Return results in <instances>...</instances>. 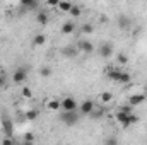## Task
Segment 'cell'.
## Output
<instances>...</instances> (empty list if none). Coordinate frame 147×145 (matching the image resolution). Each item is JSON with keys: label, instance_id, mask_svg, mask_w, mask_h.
<instances>
[{"label": "cell", "instance_id": "6da1fadb", "mask_svg": "<svg viewBox=\"0 0 147 145\" xmlns=\"http://www.w3.org/2000/svg\"><path fill=\"white\" fill-rule=\"evenodd\" d=\"M79 118H80V113L79 111H62L60 113V121L65 123L67 126H74L79 123Z\"/></svg>", "mask_w": 147, "mask_h": 145}, {"label": "cell", "instance_id": "7a4b0ae2", "mask_svg": "<svg viewBox=\"0 0 147 145\" xmlns=\"http://www.w3.org/2000/svg\"><path fill=\"white\" fill-rule=\"evenodd\" d=\"M60 109L62 111H79V104H77V101L74 97L67 96V97H63L60 101Z\"/></svg>", "mask_w": 147, "mask_h": 145}, {"label": "cell", "instance_id": "3957f363", "mask_svg": "<svg viewBox=\"0 0 147 145\" xmlns=\"http://www.w3.org/2000/svg\"><path fill=\"white\" fill-rule=\"evenodd\" d=\"M26 77H28V70L24 68V67H19L14 75H12V82H16V84H21V82H24L26 80Z\"/></svg>", "mask_w": 147, "mask_h": 145}, {"label": "cell", "instance_id": "277c9868", "mask_svg": "<svg viewBox=\"0 0 147 145\" xmlns=\"http://www.w3.org/2000/svg\"><path fill=\"white\" fill-rule=\"evenodd\" d=\"M146 99L147 97L144 96V94H134V96H128V106H130V108H135V106L142 104Z\"/></svg>", "mask_w": 147, "mask_h": 145}, {"label": "cell", "instance_id": "5b68a950", "mask_svg": "<svg viewBox=\"0 0 147 145\" xmlns=\"http://www.w3.org/2000/svg\"><path fill=\"white\" fill-rule=\"evenodd\" d=\"M94 109H96V106H94L92 101H84V103L79 106V113H80V114H91Z\"/></svg>", "mask_w": 147, "mask_h": 145}, {"label": "cell", "instance_id": "8992f818", "mask_svg": "<svg viewBox=\"0 0 147 145\" xmlns=\"http://www.w3.org/2000/svg\"><path fill=\"white\" fill-rule=\"evenodd\" d=\"M99 55H101L103 58H110L111 55H113V46H111L110 43H103V44L99 46Z\"/></svg>", "mask_w": 147, "mask_h": 145}, {"label": "cell", "instance_id": "52a82bcc", "mask_svg": "<svg viewBox=\"0 0 147 145\" xmlns=\"http://www.w3.org/2000/svg\"><path fill=\"white\" fill-rule=\"evenodd\" d=\"M79 48H80L84 53H87V55H91V53L94 51V46H92L91 41H79Z\"/></svg>", "mask_w": 147, "mask_h": 145}, {"label": "cell", "instance_id": "ba28073f", "mask_svg": "<svg viewBox=\"0 0 147 145\" xmlns=\"http://www.w3.org/2000/svg\"><path fill=\"white\" fill-rule=\"evenodd\" d=\"M128 116H130V114H127V113H121V111H118L115 118H116V121H118V123H121L123 126H128V125H130V123H128Z\"/></svg>", "mask_w": 147, "mask_h": 145}, {"label": "cell", "instance_id": "9c48e42d", "mask_svg": "<svg viewBox=\"0 0 147 145\" xmlns=\"http://www.w3.org/2000/svg\"><path fill=\"white\" fill-rule=\"evenodd\" d=\"M74 29H75V24H74L72 21H69V22H65V24L62 26V33H63V34H72Z\"/></svg>", "mask_w": 147, "mask_h": 145}, {"label": "cell", "instance_id": "30bf717a", "mask_svg": "<svg viewBox=\"0 0 147 145\" xmlns=\"http://www.w3.org/2000/svg\"><path fill=\"white\" fill-rule=\"evenodd\" d=\"M2 126H3L5 137H9V138H10V137H12V123H10L9 119H3V125H2Z\"/></svg>", "mask_w": 147, "mask_h": 145}, {"label": "cell", "instance_id": "8fae6325", "mask_svg": "<svg viewBox=\"0 0 147 145\" xmlns=\"http://www.w3.org/2000/svg\"><path fill=\"white\" fill-rule=\"evenodd\" d=\"M46 109H50V111H58V109H60V101H57V99L48 101V103H46Z\"/></svg>", "mask_w": 147, "mask_h": 145}, {"label": "cell", "instance_id": "7c38bea8", "mask_svg": "<svg viewBox=\"0 0 147 145\" xmlns=\"http://www.w3.org/2000/svg\"><path fill=\"white\" fill-rule=\"evenodd\" d=\"M21 3H22L26 9H38V7H39V2H38V0H22Z\"/></svg>", "mask_w": 147, "mask_h": 145}, {"label": "cell", "instance_id": "4fadbf2b", "mask_svg": "<svg viewBox=\"0 0 147 145\" xmlns=\"http://www.w3.org/2000/svg\"><path fill=\"white\" fill-rule=\"evenodd\" d=\"M72 2H58V9L62 10V12H70V9H72Z\"/></svg>", "mask_w": 147, "mask_h": 145}, {"label": "cell", "instance_id": "5bb4252c", "mask_svg": "<svg viewBox=\"0 0 147 145\" xmlns=\"http://www.w3.org/2000/svg\"><path fill=\"white\" fill-rule=\"evenodd\" d=\"M33 43H34L36 46H41V44L46 43V36H45V34H36V36L33 38Z\"/></svg>", "mask_w": 147, "mask_h": 145}, {"label": "cell", "instance_id": "9a60e30c", "mask_svg": "<svg viewBox=\"0 0 147 145\" xmlns=\"http://www.w3.org/2000/svg\"><path fill=\"white\" fill-rule=\"evenodd\" d=\"M36 118H38V109H28V111H26V119L34 121Z\"/></svg>", "mask_w": 147, "mask_h": 145}, {"label": "cell", "instance_id": "2e32d148", "mask_svg": "<svg viewBox=\"0 0 147 145\" xmlns=\"http://www.w3.org/2000/svg\"><path fill=\"white\" fill-rule=\"evenodd\" d=\"M108 73H110V77L113 79V80H115V82H118L121 70H120V68H110V70H108Z\"/></svg>", "mask_w": 147, "mask_h": 145}, {"label": "cell", "instance_id": "e0dca14e", "mask_svg": "<svg viewBox=\"0 0 147 145\" xmlns=\"http://www.w3.org/2000/svg\"><path fill=\"white\" fill-rule=\"evenodd\" d=\"M130 80H132L130 73H127V72H121V73H120V79H118V82H120V84H128Z\"/></svg>", "mask_w": 147, "mask_h": 145}, {"label": "cell", "instance_id": "ac0fdd59", "mask_svg": "<svg viewBox=\"0 0 147 145\" xmlns=\"http://www.w3.org/2000/svg\"><path fill=\"white\" fill-rule=\"evenodd\" d=\"M36 21L39 24H46V22H48V14H46V12H39L36 15Z\"/></svg>", "mask_w": 147, "mask_h": 145}, {"label": "cell", "instance_id": "d6986e66", "mask_svg": "<svg viewBox=\"0 0 147 145\" xmlns=\"http://www.w3.org/2000/svg\"><path fill=\"white\" fill-rule=\"evenodd\" d=\"M118 22H120V28H123V29L130 26V19H128L127 15H120V21H118Z\"/></svg>", "mask_w": 147, "mask_h": 145}, {"label": "cell", "instance_id": "ffe728a7", "mask_svg": "<svg viewBox=\"0 0 147 145\" xmlns=\"http://www.w3.org/2000/svg\"><path fill=\"white\" fill-rule=\"evenodd\" d=\"M116 58H118V62H120L121 65H127V63H128V55H125V53H118Z\"/></svg>", "mask_w": 147, "mask_h": 145}, {"label": "cell", "instance_id": "44dd1931", "mask_svg": "<svg viewBox=\"0 0 147 145\" xmlns=\"http://www.w3.org/2000/svg\"><path fill=\"white\" fill-rule=\"evenodd\" d=\"M75 53H77V50H75L74 46H69V48L63 50V55H65V56H75Z\"/></svg>", "mask_w": 147, "mask_h": 145}, {"label": "cell", "instance_id": "7402d4cb", "mask_svg": "<svg viewBox=\"0 0 147 145\" xmlns=\"http://www.w3.org/2000/svg\"><path fill=\"white\" fill-rule=\"evenodd\" d=\"M99 97H101V101H103V103H110L111 99H113V94H111V92H103Z\"/></svg>", "mask_w": 147, "mask_h": 145}, {"label": "cell", "instance_id": "603a6c76", "mask_svg": "<svg viewBox=\"0 0 147 145\" xmlns=\"http://www.w3.org/2000/svg\"><path fill=\"white\" fill-rule=\"evenodd\" d=\"M80 12H82V10H80V7L74 3V5H72V9H70V14H72L74 17H79V15H80Z\"/></svg>", "mask_w": 147, "mask_h": 145}, {"label": "cell", "instance_id": "cb8c5ba5", "mask_svg": "<svg viewBox=\"0 0 147 145\" xmlns=\"http://www.w3.org/2000/svg\"><path fill=\"white\" fill-rule=\"evenodd\" d=\"M105 145H118L116 137H106V138H105Z\"/></svg>", "mask_w": 147, "mask_h": 145}, {"label": "cell", "instance_id": "d4e9b609", "mask_svg": "<svg viewBox=\"0 0 147 145\" xmlns=\"http://www.w3.org/2000/svg\"><path fill=\"white\" fill-rule=\"evenodd\" d=\"M22 96H24L26 99H31V97H33V91H31L29 87H24V89H22Z\"/></svg>", "mask_w": 147, "mask_h": 145}, {"label": "cell", "instance_id": "484cf974", "mask_svg": "<svg viewBox=\"0 0 147 145\" xmlns=\"http://www.w3.org/2000/svg\"><path fill=\"white\" fill-rule=\"evenodd\" d=\"M103 114H105V109H94L89 116H92V118H101Z\"/></svg>", "mask_w": 147, "mask_h": 145}, {"label": "cell", "instance_id": "4316f807", "mask_svg": "<svg viewBox=\"0 0 147 145\" xmlns=\"http://www.w3.org/2000/svg\"><path fill=\"white\" fill-rule=\"evenodd\" d=\"M39 73H41L43 77H50V75H51V68H48V67H43V68L39 70Z\"/></svg>", "mask_w": 147, "mask_h": 145}, {"label": "cell", "instance_id": "83f0119b", "mask_svg": "<svg viewBox=\"0 0 147 145\" xmlns=\"http://www.w3.org/2000/svg\"><path fill=\"white\" fill-rule=\"evenodd\" d=\"M92 29H94L92 24H84V26H82V33H87V34H89V33H92Z\"/></svg>", "mask_w": 147, "mask_h": 145}, {"label": "cell", "instance_id": "f1b7e54d", "mask_svg": "<svg viewBox=\"0 0 147 145\" xmlns=\"http://www.w3.org/2000/svg\"><path fill=\"white\" fill-rule=\"evenodd\" d=\"M137 121H139V116H135V114L132 113V114L128 116V123H130V125H135Z\"/></svg>", "mask_w": 147, "mask_h": 145}, {"label": "cell", "instance_id": "f546056e", "mask_svg": "<svg viewBox=\"0 0 147 145\" xmlns=\"http://www.w3.org/2000/svg\"><path fill=\"white\" fill-rule=\"evenodd\" d=\"M120 111H121V113H127V114H132L134 108H130V106L127 104V106H121V108H120Z\"/></svg>", "mask_w": 147, "mask_h": 145}, {"label": "cell", "instance_id": "4dcf8cb0", "mask_svg": "<svg viewBox=\"0 0 147 145\" xmlns=\"http://www.w3.org/2000/svg\"><path fill=\"white\" fill-rule=\"evenodd\" d=\"M24 140H26V142H34L33 133H26V135H24Z\"/></svg>", "mask_w": 147, "mask_h": 145}, {"label": "cell", "instance_id": "1f68e13d", "mask_svg": "<svg viewBox=\"0 0 147 145\" xmlns=\"http://www.w3.org/2000/svg\"><path fill=\"white\" fill-rule=\"evenodd\" d=\"M2 145H14V142H12V138L5 137V138H3V142H2Z\"/></svg>", "mask_w": 147, "mask_h": 145}, {"label": "cell", "instance_id": "d6a6232c", "mask_svg": "<svg viewBox=\"0 0 147 145\" xmlns=\"http://www.w3.org/2000/svg\"><path fill=\"white\" fill-rule=\"evenodd\" d=\"M46 5H50V7H58V2H57V0H50V2H46Z\"/></svg>", "mask_w": 147, "mask_h": 145}, {"label": "cell", "instance_id": "836d02e7", "mask_svg": "<svg viewBox=\"0 0 147 145\" xmlns=\"http://www.w3.org/2000/svg\"><path fill=\"white\" fill-rule=\"evenodd\" d=\"M3 84H5V80H3V77H2V75H0V87H2V85H3Z\"/></svg>", "mask_w": 147, "mask_h": 145}, {"label": "cell", "instance_id": "e575fe53", "mask_svg": "<svg viewBox=\"0 0 147 145\" xmlns=\"http://www.w3.org/2000/svg\"><path fill=\"white\" fill-rule=\"evenodd\" d=\"M22 145H34V144H33V142H24Z\"/></svg>", "mask_w": 147, "mask_h": 145}, {"label": "cell", "instance_id": "d590c367", "mask_svg": "<svg viewBox=\"0 0 147 145\" xmlns=\"http://www.w3.org/2000/svg\"><path fill=\"white\" fill-rule=\"evenodd\" d=\"M144 96H146V97H147V87H146V92H144Z\"/></svg>", "mask_w": 147, "mask_h": 145}]
</instances>
